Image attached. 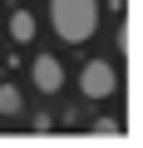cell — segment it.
I'll use <instances>...</instances> for the list:
<instances>
[{
	"mask_svg": "<svg viewBox=\"0 0 143 148\" xmlns=\"http://www.w3.org/2000/svg\"><path fill=\"white\" fill-rule=\"evenodd\" d=\"M49 25L64 45H84L99 30V0H49Z\"/></svg>",
	"mask_w": 143,
	"mask_h": 148,
	"instance_id": "1",
	"label": "cell"
},
{
	"mask_svg": "<svg viewBox=\"0 0 143 148\" xmlns=\"http://www.w3.org/2000/svg\"><path fill=\"white\" fill-rule=\"evenodd\" d=\"M10 40H15V45H30V40H35V15H30V10H15V15H10Z\"/></svg>",
	"mask_w": 143,
	"mask_h": 148,
	"instance_id": "4",
	"label": "cell"
},
{
	"mask_svg": "<svg viewBox=\"0 0 143 148\" xmlns=\"http://www.w3.org/2000/svg\"><path fill=\"white\" fill-rule=\"evenodd\" d=\"M79 89H84V99H109V94L118 89V74H114V64H104V59H89V64H84V74H79Z\"/></svg>",
	"mask_w": 143,
	"mask_h": 148,
	"instance_id": "2",
	"label": "cell"
},
{
	"mask_svg": "<svg viewBox=\"0 0 143 148\" xmlns=\"http://www.w3.org/2000/svg\"><path fill=\"white\" fill-rule=\"evenodd\" d=\"M30 79H35L40 94H59V89H64V64H59L54 54H40V59L30 64Z\"/></svg>",
	"mask_w": 143,
	"mask_h": 148,
	"instance_id": "3",
	"label": "cell"
},
{
	"mask_svg": "<svg viewBox=\"0 0 143 148\" xmlns=\"http://www.w3.org/2000/svg\"><path fill=\"white\" fill-rule=\"evenodd\" d=\"M20 109H25L20 89H15V84H0V114H20Z\"/></svg>",
	"mask_w": 143,
	"mask_h": 148,
	"instance_id": "5",
	"label": "cell"
},
{
	"mask_svg": "<svg viewBox=\"0 0 143 148\" xmlns=\"http://www.w3.org/2000/svg\"><path fill=\"white\" fill-rule=\"evenodd\" d=\"M94 133H104V138H114V133H118V123H114V119H99V123H94Z\"/></svg>",
	"mask_w": 143,
	"mask_h": 148,
	"instance_id": "6",
	"label": "cell"
}]
</instances>
